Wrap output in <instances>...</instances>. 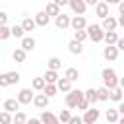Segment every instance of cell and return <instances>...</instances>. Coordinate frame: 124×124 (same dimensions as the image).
<instances>
[{
	"mask_svg": "<svg viewBox=\"0 0 124 124\" xmlns=\"http://www.w3.org/2000/svg\"><path fill=\"white\" fill-rule=\"evenodd\" d=\"M101 79H103V85L105 87H108V89H112V87H116L118 85V76H116V72L112 70V68H105L103 72H101Z\"/></svg>",
	"mask_w": 124,
	"mask_h": 124,
	"instance_id": "6da1fadb",
	"label": "cell"
},
{
	"mask_svg": "<svg viewBox=\"0 0 124 124\" xmlns=\"http://www.w3.org/2000/svg\"><path fill=\"white\" fill-rule=\"evenodd\" d=\"M81 97H85V91H81V89H70L66 93V107L68 108H78V103H79Z\"/></svg>",
	"mask_w": 124,
	"mask_h": 124,
	"instance_id": "7a4b0ae2",
	"label": "cell"
},
{
	"mask_svg": "<svg viewBox=\"0 0 124 124\" xmlns=\"http://www.w3.org/2000/svg\"><path fill=\"white\" fill-rule=\"evenodd\" d=\"M85 31H87V35H89V39H91L93 43H101V41L105 39V29H103L101 25H97V23L87 25Z\"/></svg>",
	"mask_w": 124,
	"mask_h": 124,
	"instance_id": "3957f363",
	"label": "cell"
},
{
	"mask_svg": "<svg viewBox=\"0 0 124 124\" xmlns=\"http://www.w3.org/2000/svg\"><path fill=\"white\" fill-rule=\"evenodd\" d=\"M33 91H35L33 87H23V89H19V93H17V101H19L21 105H31V103H33V97H35Z\"/></svg>",
	"mask_w": 124,
	"mask_h": 124,
	"instance_id": "277c9868",
	"label": "cell"
},
{
	"mask_svg": "<svg viewBox=\"0 0 124 124\" xmlns=\"http://www.w3.org/2000/svg\"><path fill=\"white\" fill-rule=\"evenodd\" d=\"M118 46L116 45H107L105 48H103V58L105 60H108V62H114L116 58H118Z\"/></svg>",
	"mask_w": 124,
	"mask_h": 124,
	"instance_id": "5b68a950",
	"label": "cell"
},
{
	"mask_svg": "<svg viewBox=\"0 0 124 124\" xmlns=\"http://www.w3.org/2000/svg\"><path fill=\"white\" fill-rule=\"evenodd\" d=\"M99 116H101V112H99V108H87V110H83V122L85 124H95L97 120H99Z\"/></svg>",
	"mask_w": 124,
	"mask_h": 124,
	"instance_id": "8992f818",
	"label": "cell"
},
{
	"mask_svg": "<svg viewBox=\"0 0 124 124\" xmlns=\"http://www.w3.org/2000/svg\"><path fill=\"white\" fill-rule=\"evenodd\" d=\"M70 23H72V17H70V16H66V14H62V12L54 17V25H56L58 29H62V31H64V29H68V27H70Z\"/></svg>",
	"mask_w": 124,
	"mask_h": 124,
	"instance_id": "52a82bcc",
	"label": "cell"
},
{
	"mask_svg": "<svg viewBox=\"0 0 124 124\" xmlns=\"http://www.w3.org/2000/svg\"><path fill=\"white\" fill-rule=\"evenodd\" d=\"M70 27H72L74 31H78V29H85V27H87V19H85L81 14H76V16L72 17V23H70Z\"/></svg>",
	"mask_w": 124,
	"mask_h": 124,
	"instance_id": "ba28073f",
	"label": "cell"
},
{
	"mask_svg": "<svg viewBox=\"0 0 124 124\" xmlns=\"http://www.w3.org/2000/svg\"><path fill=\"white\" fill-rule=\"evenodd\" d=\"M101 27H103L105 31H114V29L118 27V19H116V17H112V16L108 14L107 17H103V23H101Z\"/></svg>",
	"mask_w": 124,
	"mask_h": 124,
	"instance_id": "9c48e42d",
	"label": "cell"
},
{
	"mask_svg": "<svg viewBox=\"0 0 124 124\" xmlns=\"http://www.w3.org/2000/svg\"><path fill=\"white\" fill-rule=\"evenodd\" d=\"M48 101H50V97L45 95V93H37V95L33 97V105H35L37 108H46V107H48Z\"/></svg>",
	"mask_w": 124,
	"mask_h": 124,
	"instance_id": "30bf717a",
	"label": "cell"
},
{
	"mask_svg": "<svg viewBox=\"0 0 124 124\" xmlns=\"http://www.w3.org/2000/svg\"><path fill=\"white\" fill-rule=\"evenodd\" d=\"M70 8H72V12L74 14H85V10H87V4H85V0H70V4H68Z\"/></svg>",
	"mask_w": 124,
	"mask_h": 124,
	"instance_id": "8fae6325",
	"label": "cell"
},
{
	"mask_svg": "<svg viewBox=\"0 0 124 124\" xmlns=\"http://www.w3.org/2000/svg\"><path fill=\"white\" fill-rule=\"evenodd\" d=\"M35 21H37V25H39V27H46V25H48V21H50V16H48L45 10H41V12H37V14H35Z\"/></svg>",
	"mask_w": 124,
	"mask_h": 124,
	"instance_id": "7c38bea8",
	"label": "cell"
},
{
	"mask_svg": "<svg viewBox=\"0 0 124 124\" xmlns=\"http://www.w3.org/2000/svg\"><path fill=\"white\" fill-rule=\"evenodd\" d=\"M72 83H74V81H70V79L64 76V78H58V81H56V87H58V91H62V93H68V91L72 89Z\"/></svg>",
	"mask_w": 124,
	"mask_h": 124,
	"instance_id": "4fadbf2b",
	"label": "cell"
},
{
	"mask_svg": "<svg viewBox=\"0 0 124 124\" xmlns=\"http://www.w3.org/2000/svg\"><path fill=\"white\" fill-rule=\"evenodd\" d=\"M19 101H17V97L14 99V97H10V99H6L4 101V105H2V108H6V110H10V112H16L17 108H19Z\"/></svg>",
	"mask_w": 124,
	"mask_h": 124,
	"instance_id": "5bb4252c",
	"label": "cell"
},
{
	"mask_svg": "<svg viewBox=\"0 0 124 124\" xmlns=\"http://www.w3.org/2000/svg\"><path fill=\"white\" fill-rule=\"evenodd\" d=\"M39 118H41V122H46V124H56V122H60V118H58L56 114H52L50 110H43Z\"/></svg>",
	"mask_w": 124,
	"mask_h": 124,
	"instance_id": "9a60e30c",
	"label": "cell"
},
{
	"mask_svg": "<svg viewBox=\"0 0 124 124\" xmlns=\"http://www.w3.org/2000/svg\"><path fill=\"white\" fill-rule=\"evenodd\" d=\"M95 14H97L101 19L107 17V16H108V4H107L105 0H103V2H97V4H95Z\"/></svg>",
	"mask_w": 124,
	"mask_h": 124,
	"instance_id": "2e32d148",
	"label": "cell"
},
{
	"mask_svg": "<svg viewBox=\"0 0 124 124\" xmlns=\"http://www.w3.org/2000/svg\"><path fill=\"white\" fill-rule=\"evenodd\" d=\"M68 50H70L72 54H81V52H83V43H81V41L72 39V41L68 43Z\"/></svg>",
	"mask_w": 124,
	"mask_h": 124,
	"instance_id": "e0dca14e",
	"label": "cell"
},
{
	"mask_svg": "<svg viewBox=\"0 0 124 124\" xmlns=\"http://www.w3.org/2000/svg\"><path fill=\"white\" fill-rule=\"evenodd\" d=\"M12 58L21 64V62H25V58H27V50H25L23 46H19V48H16V50L12 52Z\"/></svg>",
	"mask_w": 124,
	"mask_h": 124,
	"instance_id": "ac0fdd59",
	"label": "cell"
},
{
	"mask_svg": "<svg viewBox=\"0 0 124 124\" xmlns=\"http://www.w3.org/2000/svg\"><path fill=\"white\" fill-rule=\"evenodd\" d=\"M122 97H124V89H122L120 85H116V87H112V89H110V101L120 103V101H122Z\"/></svg>",
	"mask_w": 124,
	"mask_h": 124,
	"instance_id": "d6986e66",
	"label": "cell"
},
{
	"mask_svg": "<svg viewBox=\"0 0 124 124\" xmlns=\"http://www.w3.org/2000/svg\"><path fill=\"white\" fill-rule=\"evenodd\" d=\"M45 12H46V14L50 16V17H56V16L60 14V6H58V4H56V2L52 0V2H48V4H46Z\"/></svg>",
	"mask_w": 124,
	"mask_h": 124,
	"instance_id": "ffe728a7",
	"label": "cell"
},
{
	"mask_svg": "<svg viewBox=\"0 0 124 124\" xmlns=\"http://www.w3.org/2000/svg\"><path fill=\"white\" fill-rule=\"evenodd\" d=\"M43 78L46 79V83H56V81H58V70H50V68H46V72H45Z\"/></svg>",
	"mask_w": 124,
	"mask_h": 124,
	"instance_id": "44dd1931",
	"label": "cell"
},
{
	"mask_svg": "<svg viewBox=\"0 0 124 124\" xmlns=\"http://www.w3.org/2000/svg\"><path fill=\"white\" fill-rule=\"evenodd\" d=\"M4 78H6L8 85H14V83H17V81H19V78H21V76H19V72H14V70H12V72H4Z\"/></svg>",
	"mask_w": 124,
	"mask_h": 124,
	"instance_id": "7402d4cb",
	"label": "cell"
},
{
	"mask_svg": "<svg viewBox=\"0 0 124 124\" xmlns=\"http://www.w3.org/2000/svg\"><path fill=\"white\" fill-rule=\"evenodd\" d=\"M105 118H107V122H110V124L118 122V118H120L118 108H108V110H107V114H105Z\"/></svg>",
	"mask_w": 124,
	"mask_h": 124,
	"instance_id": "603a6c76",
	"label": "cell"
},
{
	"mask_svg": "<svg viewBox=\"0 0 124 124\" xmlns=\"http://www.w3.org/2000/svg\"><path fill=\"white\" fill-rule=\"evenodd\" d=\"M21 25H23V29H25V31H33V29L37 27V21H35V17L25 16V17H23V21H21Z\"/></svg>",
	"mask_w": 124,
	"mask_h": 124,
	"instance_id": "cb8c5ba5",
	"label": "cell"
},
{
	"mask_svg": "<svg viewBox=\"0 0 124 124\" xmlns=\"http://www.w3.org/2000/svg\"><path fill=\"white\" fill-rule=\"evenodd\" d=\"M107 45H116V41H118V33H116V29L114 31H105V39H103Z\"/></svg>",
	"mask_w": 124,
	"mask_h": 124,
	"instance_id": "d4e9b609",
	"label": "cell"
},
{
	"mask_svg": "<svg viewBox=\"0 0 124 124\" xmlns=\"http://www.w3.org/2000/svg\"><path fill=\"white\" fill-rule=\"evenodd\" d=\"M35 45H37V41H35L33 37H23V39H21V45H19V46H23V48H25V50L29 52V50H33V48H35Z\"/></svg>",
	"mask_w": 124,
	"mask_h": 124,
	"instance_id": "484cf974",
	"label": "cell"
},
{
	"mask_svg": "<svg viewBox=\"0 0 124 124\" xmlns=\"http://www.w3.org/2000/svg\"><path fill=\"white\" fill-rule=\"evenodd\" d=\"M46 68H50V70H60V68H62V60H60L58 56H50V58L46 60Z\"/></svg>",
	"mask_w": 124,
	"mask_h": 124,
	"instance_id": "4316f807",
	"label": "cell"
},
{
	"mask_svg": "<svg viewBox=\"0 0 124 124\" xmlns=\"http://www.w3.org/2000/svg\"><path fill=\"white\" fill-rule=\"evenodd\" d=\"M12 37H16V39H23L25 37V29H23L21 23L19 25H12Z\"/></svg>",
	"mask_w": 124,
	"mask_h": 124,
	"instance_id": "83f0119b",
	"label": "cell"
},
{
	"mask_svg": "<svg viewBox=\"0 0 124 124\" xmlns=\"http://www.w3.org/2000/svg\"><path fill=\"white\" fill-rule=\"evenodd\" d=\"M45 85H46V79H45V78H35V79L31 81V87H33L35 91H43Z\"/></svg>",
	"mask_w": 124,
	"mask_h": 124,
	"instance_id": "f1b7e54d",
	"label": "cell"
},
{
	"mask_svg": "<svg viewBox=\"0 0 124 124\" xmlns=\"http://www.w3.org/2000/svg\"><path fill=\"white\" fill-rule=\"evenodd\" d=\"M85 99L91 103V105H95L97 101H99V95H97V89H93V87H89L87 91H85Z\"/></svg>",
	"mask_w": 124,
	"mask_h": 124,
	"instance_id": "f546056e",
	"label": "cell"
},
{
	"mask_svg": "<svg viewBox=\"0 0 124 124\" xmlns=\"http://www.w3.org/2000/svg\"><path fill=\"white\" fill-rule=\"evenodd\" d=\"M64 76H66V78H68L70 81H76V79L79 78V72H78V68H72V66H70V68H66Z\"/></svg>",
	"mask_w": 124,
	"mask_h": 124,
	"instance_id": "4dcf8cb0",
	"label": "cell"
},
{
	"mask_svg": "<svg viewBox=\"0 0 124 124\" xmlns=\"http://www.w3.org/2000/svg\"><path fill=\"white\" fill-rule=\"evenodd\" d=\"M43 93H45V95H48V97L52 99V97L58 93V87H56V83H46V85H45V89H43Z\"/></svg>",
	"mask_w": 124,
	"mask_h": 124,
	"instance_id": "1f68e13d",
	"label": "cell"
},
{
	"mask_svg": "<svg viewBox=\"0 0 124 124\" xmlns=\"http://www.w3.org/2000/svg\"><path fill=\"white\" fill-rule=\"evenodd\" d=\"M97 95H99V101H108L110 99V89L103 85V87L97 89Z\"/></svg>",
	"mask_w": 124,
	"mask_h": 124,
	"instance_id": "d6a6232c",
	"label": "cell"
},
{
	"mask_svg": "<svg viewBox=\"0 0 124 124\" xmlns=\"http://www.w3.org/2000/svg\"><path fill=\"white\" fill-rule=\"evenodd\" d=\"M10 122H14V116H12V112L10 110H2L0 112V124H10Z\"/></svg>",
	"mask_w": 124,
	"mask_h": 124,
	"instance_id": "836d02e7",
	"label": "cell"
},
{
	"mask_svg": "<svg viewBox=\"0 0 124 124\" xmlns=\"http://www.w3.org/2000/svg\"><path fill=\"white\" fill-rule=\"evenodd\" d=\"M10 37H12V27L0 25V41H8Z\"/></svg>",
	"mask_w": 124,
	"mask_h": 124,
	"instance_id": "e575fe53",
	"label": "cell"
},
{
	"mask_svg": "<svg viewBox=\"0 0 124 124\" xmlns=\"http://www.w3.org/2000/svg\"><path fill=\"white\" fill-rule=\"evenodd\" d=\"M74 39L83 43L85 39H89V35H87V31H85V29H78V31H74Z\"/></svg>",
	"mask_w": 124,
	"mask_h": 124,
	"instance_id": "d590c367",
	"label": "cell"
},
{
	"mask_svg": "<svg viewBox=\"0 0 124 124\" xmlns=\"http://www.w3.org/2000/svg\"><path fill=\"white\" fill-rule=\"evenodd\" d=\"M14 122H16V124H23V122H27V116H25V112H19V110H16V112H14Z\"/></svg>",
	"mask_w": 124,
	"mask_h": 124,
	"instance_id": "8d00e7d4",
	"label": "cell"
},
{
	"mask_svg": "<svg viewBox=\"0 0 124 124\" xmlns=\"http://www.w3.org/2000/svg\"><path fill=\"white\" fill-rule=\"evenodd\" d=\"M58 118H60V122H70V118H72V114H70V110L68 108H64V110H60V114H58Z\"/></svg>",
	"mask_w": 124,
	"mask_h": 124,
	"instance_id": "74e56055",
	"label": "cell"
},
{
	"mask_svg": "<svg viewBox=\"0 0 124 124\" xmlns=\"http://www.w3.org/2000/svg\"><path fill=\"white\" fill-rule=\"evenodd\" d=\"M89 107H91V103H89L85 97H81V99H79V103H78V110H87Z\"/></svg>",
	"mask_w": 124,
	"mask_h": 124,
	"instance_id": "f35d334b",
	"label": "cell"
},
{
	"mask_svg": "<svg viewBox=\"0 0 124 124\" xmlns=\"http://www.w3.org/2000/svg\"><path fill=\"white\" fill-rule=\"evenodd\" d=\"M81 122H83V118H81V116H72L68 124H81Z\"/></svg>",
	"mask_w": 124,
	"mask_h": 124,
	"instance_id": "ab89813d",
	"label": "cell"
},
{
	"mask_svg": "<svg viewBox=\"0 0 124 124\" xmlns=\"http://www.w3.org/2000/svg\"><path fill=\"white\" fill-rule=\"evenodd\" d=\"M6 23H8V14L0 12V25H6Z\"/></svg>",
	"mask_w": 124,
	"mask_h": 124,
	"instance_id": "60d3db41",
	"label": "cell"
},
{
	"mask_svg": "<svg viewBox=\"0 0 124 124\" xmlns=\"http://www.w3.org/2000/svg\"><path fill=\"white\" fill-rule=\"evenodd\" d=\"M116 46H118V50H122V52H124V37H118V41H116Z\"/></svg>",
	"mask_w": 124,
	"mask_h": 124,
	"instance_id": "b9f144b4",
	"label": "cell"
},
{
	"mask_svg": "<svg viewBox=\"0 0 124 124\" xmlns=\"http://www.w3.org/2000/svg\"><path fill=\"white\" fill-rule=\"evenodd\" d=\"M118 12H120V16H124V0L118 2Z\"/></svg>",
	"mask_w": 124,
	"mask_h": 124,
	"instance_id": "7bdbcfd3",
	"label": "cell"
},
{
	"mask_svg": "<svg viewBox=\"0 0 124 124\" xmlns=\"http://www.w3.org/2000/svg\"><path fill=\"white\" fill-rule=\"evenodd\" d=\"M54 2H56V4L60 6V8H62V6H68V4H70V0H54Z\"/></svg>",
	"mask_w": 124,
	"mask_h": 124,
	"instance_id": "ee69618b",
	"label": "cell"
},
{
	"mask_svg": "<svg viewBox=\"0 0 124 124\" xmlns=\"http://www.w3.org/2000/svg\"><path fill=\"white\" fill-rule=\"evenodd\" d=\"M118 112H120V114H124V103H122V101L118 103Z\"/></svg>",
	"mask_w": 124,
	"mask_h": 124,
	"instance_id": "f6af8a7d",
	"label": "cell"
},
{
	"mask_svg": "<svg viewBox=\"0 0 124 124\" xmlns=\"http://www.w3.org/2000/svg\"><path fill=\"white\" fill-rule=\"evenodd\" d=\"M97 2H99V0H85V4H87V6H95Z\"/></svg>",
	"mask_w": 124,
	"mask_h": 124,
	"instance_id": "bcb514c9",
	"label": "cell"
},
{
	"mask_svg": "<svg viewBox=\"0 0 124 124\" xmlns=\"http://www.w3.org/2000/svg\"><path fill=\"white\" fill-rule=\"evenodd\" d=\"M39 122H41V118H31L29 120V124H39Z\"/></svg>",
	"mask_w": 124,
	"mask_h": 124,
	"instance_id": "7dc6e473",
	"label": "cell"
},
{
	"mask_svg": "<svg viewBox=\"0 0 124 124\" xmlns=\"http://www.w3.org/2000/svg\"><path fill=\"white\" fill-rule=\"evenodd\" d=\"M118 25H120V27H124V16H120V17H118Z\"/></svg>",
	"mask_w": 124,
	"mask_h": 124,
	"instance_id": "c3c4849f",
	"label": "cell"
},
{
	"mask_svg": "<svg viewBox=\"0 0 124 124\" xmlns=\"http://www.w3.org/2000/svg\"><path fill=\"white\" fill-rule=\"evenodd\" d=\"M105 2H107V4H108V6H110V4H118V2H120V0H105Z\"/></svg>",
	"mask_w": 124,
	"mask_h": 124,
	"instance_id": "681fc988",
	"label": "cell"
},
{
	"mask_svg": "<svg viewBox=\"0 0 124 124\" xmlns=\"http://www.w3.org/2000/svg\"><path fill=\"white\" fill-rule=\"evenodd\" d=\"M118 85H120V87L124 89V78H120V79H118Z\"/></svg>",
	"mask_w": 124,
	"mask_h": 124,
	"instance_id": "f907efd6",
	"label": "cell"
},
{
	"mask_svg": "<svg viewBox=\"0 0 124 124\" xmlns=\"http://www.w3.org/2000/svg\"><path fill=\"white\" fill-rule=\"evenodd\" d=\"M118 122H120V124H124V114H120V118H118Z\"/></svg>",
	"mask_w": 124,
	"mask_h": 124,
	"instance_id": "816d5d0a",
	"label": "cell"
},
{
	"mask_svg": "<svg viewBox=\"0 0 124 124\" xmlns=\"http://www.w3.org/2000/svg\"><path fill=\"white\" fill-rule=\"evenodd\" d=\"M0 74H2V72H0Z\"/></svg>",
	"mask_w": 124,
	"mask_h": 124,
	"instance_id": "f5cc1de1",
	"label": "cell"
},
{
	"mask_svg": "<svg viewBox=\"0 0 124 124\" xmlns=\"http://www.w3.org/2000/svg\"><path fill=\"white\" fill-rule=\"evenodd\" d=\"M0 89H2V87H0Z\"/></svg>",
	"mask_w": 124,
	"mask_h": 124,
	"instance_id": "db71d44e",
	"label": "cell"
}]
</instances>
